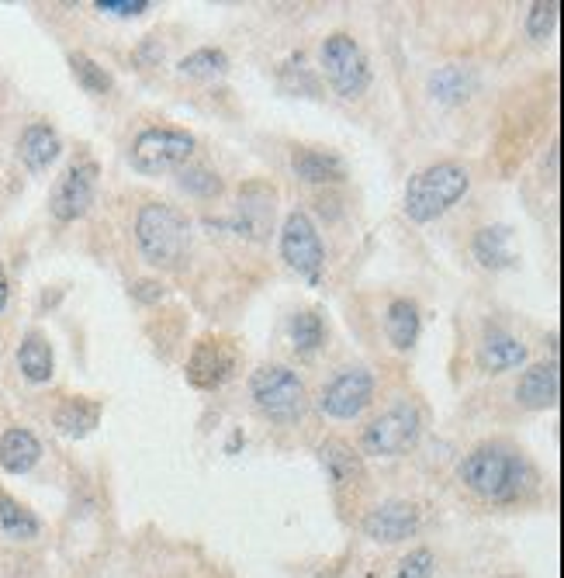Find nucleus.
Here are the masks:
<instances>
[{
    "label": "nucleus",
    "mask_w": 564,
    "mask_h": 578,
    "mask_svg": "<svg viewBox=\"0 0 564 578\" xmlns=\"http://www.w3.org/2000/svg\"><path fill=\"white\" fill-rule=\"evenodd\" d=\"M561 392V378H558V364H533L523 371L516 384V399L526 409H551Z\"/></svg>",
    "instance_id": "obj_14"
},
{
    "label": "nucleus",
    "mask_w": 564,
    "mask_h": 578,
    "mask_svg": "<svg viewBox=\"0 0 564 578\" xmlns=\"http://www.w3.org/2000/svg\"><path fill=\"white\" fill-rule=\"evenodd\" d=\"M277 212V191L267 184H246L239 191V204L232 215V232L249 236V239H267Z\"/></svg>",
    "instance_id": "obj_13"
},
{
    "label": "nucleus",
    "mask_w": 564,
    "mask_h": 578,
    "mask_svg": "<svg viewBox=\"0 0 564 578\" xmlns=\"http://www.w3.org/2000/svg\"><path fill=\"white\" fill-rule=\"evenodd\" d=\"M39 530H42V523L35 512L24 510L11 495H0V534L7 540H31V537H39Z\"/></svg>",
    "instance_id": "obj_25"
},
{
    "label": "nucleus",
    "mask_w": 564,
    "mask_h": 578,
    "mask_svg": "<svg viewBox=\"0 0 564 578\" xmlns=\"http://www.w3.org/2000/svg\"><path fill=\"white\" fill-rule=\"evenodd\" d=\"M132 298L142 302V305H153V302L163 298V284H159V281H136V284H132Z\"/></svg>",
    "instance_id": "obj_33"
},
{
    "label": "nucleus",
    "mask_w": 564,
    "mask_h": 578,
    "mask_svg": "<svg viewBox=\"0 0 564 578\" xmlns=\"http://www.w3.org/2000/svg\"><path fill=\"white\" fill-rule=\"evenodd\" d=\"M97 11L118 14V18H139L149 11V0H97Z\"/></svg>",
    "instance_id": "obj_32"
},
{
    "label": "nucleus",
    "mask_w": 564,
    "mask_h": 578,
    "mask_svg": "<svg viewBox=\"0 0 564 578\" xmlns=\"http://www.w3.org/2000/svg\"><path fill=\"white\" fill-rule=\"evenodd\" d=\"M232 371H236V347L228 339H215V336H204L187 360V381L204 392L222 388L232 378Z\"/></svg>",
    "instance_id": "obj_11"
},
{
    "label": "nucleus",
    "mask_w": 564,
    "mask_h": 578,
    "mask_svg": "<svg viewBox=\"0 0 564 578\" xmlns=\"http://www.w3.org/2000/svg\"><path fill=\"white\" fill-rule=\"evenodd\" d=\"M322 69H326V80L333 84V90L346 101L361 97L363 90L371 87V63H367L361 45L346 32H333L322 42Z\"/></svg>",
    "instance_id": "obj_5"
},
{
    "label": "nucleus",
    "mask_w": 564,
    "mask_h": 578,
    "mask_svg": "<svg viewBox=\"0 0 564 578\" xmlns=\"http://www.w3.org/2000/svg\"><path fill=\"white\" fill-rule=\"evenodd\" d=\"M194 146H198L194 135L184 132V129H170V125L146 129L132 142V167L146 177H157V174L184 167L194 153Z\"/></svg>",
    "instance_id": "obj_6"
},
{
    "label": "nucleus",
    "mask_w": 564,
    "mask_h": 578,
    "mask_svg": "<svg viewBox=\"0 0 564 578\" xmlns=\"http://www.w3.org/2000/svg\"><path fill=\"white\" fill-rule=\"evenodd\" d=\"M181 73L184 77H191V80H215V77L228 73V56L222 49L204 45V49H194L191 56H184Z\"/></svg>",
    "instance_id": "obj_26"
},
{
    "label": "nucleus",
    "mask_w": 564,
    "mask_h": 578,
    "mask_svg": "<svg viewBox=\"0 0 564 578\" xmlns=\"http://www.w3.org/2000/svg\"><path fill=\"white\" fill-rule=\"evenodd\" d=\"M243 440H246V437H243V433H236V437H232V440H228V447H226V450H228V454H236V447L243 444Z\"/></svg>",
    "instance_id": "obj_35"
},
{
    "label": "nucleus",
    "mask_w": 564,
    "mask_h": 578,
    "mask_svg": "<svg viewBox=\"0 0 564 578\" xmlns=\"http://www.w3.org/2000/svg\"><path fill=\"white\" fill-rule=\"evenodd\" d=\"M419 330H423V315H419V305L412 298H395L388 312H384V333H388V343L395 350H412L416 339H419Z\"/></svg>",
    "instance_id": "obj_18"
},
{
    "label": "nucleus",
    "mask_w": 564,
    "mask_h": 578,
    "mask_svg": "<svg viewBox=\"0 0 564 578\" xmlns=\"http://www.w3.org/2000/svg\"><path fill=\"white\" fill-rule=\"evenodd\" d=\"M474 257L478 264L488 270H502L516 264V249H513V229L509 225H485L474 236Z\"/></svg>",
    "instance_id": "obj_20"
},
{
    "label": "nucleus",
    "mask_w": 564,
    "mask_h": 578,
    "mask_svg": "<svg viewBox=\"0 0 564 578\" xmlns=\"http://www.w3.org/2000/svg\"><path fill=\"white\" fill-rule=\"evenodd\" d=\"M177 184H181V191L194 194V198H219L222 194V177L208 167H184L177 174Z\"/></svg>",
    "instance_id": "obj_29"
},
{
    "label": "nucleus",
    "mask_w": 564,
    "mask_h": 578,
    "mask_svg": "<svg viewBox=\"0 0 564 578\" xmlns=\"http://www.w3.org/2000/svg\"><path fill=\"white\" fill-rule=\"evenodd\" d=\"M318 457H322V467H326V474H329V482L336 489L361 478V454L346 440H326L318 447Z\"/></svg>",
    "instance_id": "obj_21"
},
{
    "label": "nucleus",
    "mask_w": 564,
    "mask_h": 578,
    "mask_svg": "<svg viewBox=\"0 0 564 578\" xmlns=\"http://www.w3.org/2000/svg\"><path fill=\"white\" fill-rule=\"evenodd\" d=\"M558 11H561L558 0H537L526 14V35L530 39H551L554 28H558Z\"/></svg>",
    "instance_id": "obj_30"
},
{
    "label": "nucleus",
    "mask_w": 564,
    "mask_h": 578,
    "mask_svg": "<svg viewBox=\"0 0 564 578\" xmlns=\"http://www.w3.org/2000/svg\"><path fill=\"white\" fill-rule=\"evenodd\" d=\"M69 69H73L76 84L87 94H108L112 90V73L101 67L97 59H91L87 52H69Z\"/></svg>",
    "instance_id": "obj_27"
},
{
    "label": "nucleus",
    "mask_w": 564,
    "mask_h": 578,
    "mask_svg": "<svg viewBox=\"0 0 564 578\" xmlns=\"http://www.w3.org/2000/svg\"><path fill=\"white\" fill-rule=\"evenodd\" d=\"M436 572V557L429 547H416V551H408L402 561H398V568H395V578H433Z\"/></svg>",
    "instance_id": "obj_31"
},
{
    "label": "nucleus",
    "mask_w": 564,
    "mask_h": 578,
    "mask_svg": "<svg viewBox=\"0 0 564 578\" xmlns=\"http://www.w3.org/2000/svg\"><path fill=\"white\" fill-rule=\"evenodd\" d=\"M526 360V347L523 339H516L513 333L506 330H488L481 347H478V364L492 375H502V371H513Z\"/></svg>",
    "instance_id": "obj_16"
},
{
    "label": "nucleus",
    "mask_w": 564,
    "mask_h": 578,
    "mask_svg": "<svg viewBox=\"0 0 564 578\" xmlns=\"http://www.w3.org/2000/svg\"><path fill=\"white\" fill-rule=\"evenodd\" d=\"M461 482L488 499V502H513L523 495V489L530 485V471L526 465L519 461L513 450L506 447H496V444H481L474 447L471 454H464V461L457 467Z\"/></svg>",
    "instance_id": "obj_1"
},
{
    "label": "nucleus",
    "mask_w": 564,
    "mask_h": 578,
    "mask_svg": "<svg viewBox=\"0 0 564 578\" xmlns=\"http://www.w3.org/2000/svg\"><path fill=\"white\" fill-rule=\"evenodd\" d=\"M281 257L288 260V267L305 277L309 284H318L322 277V264H326V246L318 239L316 222L305 215V212H291L284 219L281 229Z\"/></svg>",
    "instance_id": "obj_8"
},
{
    "label": "nucleus",
    "mask_w": 564,
    "mask_h": 578,
    "mask_svg": "<svg viewBox=\"0 0 564 578\" xmlns=\"http://www.w3.org/2000/svg\"><path fill=\"white\" fill-rule=\"evenodd\" d=\"M249 395L256 402V409L273 420V423L288 426L298 423L305 412V384L284 364H267L260 371H253L249 378Z\"/></svg>",
    "instance_id": "obj_4"
},
{
    "label": "nucleus",
    "mask_w": 564,
    "mask_h": 578,
    "mask_svg": "<svg viewBox=\"0 0 564 578\" xmlns=\"http://www.w3.org/2000/svg\"><path fill=\"white\" fill-rule=\"evenodd\" d=\"M18 367H22V375L28 381H35V384H42V381L52 378V371H56V357H52V347H49V339L42 333H28L22 339V347H18Z\"/></svg>",
    "instance_id": "obj_22"
},
{
    "label": "nucleus",
    "mask_w": 564,
    "mask_h": 578,
    "mask_svg": "<svg viewBox=\"0 0 564 578\" xmlns=\"http://www.w3.org/2000/svg\"><path fill=\"white\" fill-rule=\"evenodd\" d=\"M291 170L305 184H339L346 180V159L329 149H294Z\"/></svg>",
    "instance_id": "obj_17"
},
{
    "label": "nucleus",
    "mask_w": 564,
    "mask_h": 578,
    "mask_svg": "<svg viewBox=\"0 0 564 578\" xmlns=\"http://www.w3.org/2000/svg\"><path fill=\"white\" fill-rule=\"evenodd\" d=\"M59 153H63V142H59L56 129L46 125V122L28 125L22 139H18V156H22V163L31 174H39V170H46L49 163H56Z\"/></svg>",
    "instance_id": "obj_15"
},
{
    "label": "nucleus",
    "mask_w": 564,
    "mask_h": 578,
    "mask_svg": "<svg viewBox=\"0 0 564 578\" xmlns=\"http://www.w3.org/2000/svg\"><path fill=\"white\" fill-rule=\"evenodd\" d=\"M52 420H56V429H59V433L80 440V437H87L94 426L101 423V405L91 399H67L56 409Z\"/></svg>",
    "instance_id": "obj_23"
},
{
    "label": "nucleus",
    "mask_w": 564,
    "mask_h": 578,
    "mask_svg": "<svg viewBox=\"0 0 564 578\" xmlns=\"http://www.w3.org/2000/svg\"><path fill=\"white\" fill-rule=\"evenodd\" d=\"M136 243L142 257L159 270H177L191 249V222L181 208L149 201L136 215Z\"/></svg>",
    "instance_id": "obj_2"
},
{
    "label": "nucleus",
    "mask_w": 564,
    "mask_h": 578,
    "mask_svg": "<svg viewBox=\"0 0 564 578\" xmlns=\"http://www.w3.org/2000/svg\"><path fill=\"white\" fill-rule=\"evenodd\" d=\"M39 457H42V444H39V437L31 429L14 426V429H7L0 437V467L4 471L24 474V471H31L39 465Z\"/></svg>",
    "instance_id": "obj_19"
},
{
    "label": "nucleus",
    "mask_w": 564,
    "mask_h": 578,
    "mask_svg": "<svg viewBox=\"0 0 564 578\" xmlns=\"http://www.w3.org/2000/svg\"><path fill=\"white\" fill-rule=\"evenodd\" d=\"M374 399V378L363 367H346L318 395V409L333 420H357Z\"/></svg>",
    "instance_id": "obj_10"
},
{
    "label": "nucleus",
    "mask_w": 564,
    "mask_h": 578,
    "mask_svg": "<svg viewBox=\"0 0 564 578\" xmlns=\"http://www.w3.org/2000/svg\"><path fill=\"white\" fill-rule=\"evenodd\" d=\"M468 184H471V177L461 163H433L408 180L406 215L419 225L447 215L453 204L468 194Z\"/></svg>",
    "instance_id": "obj_3"
},
{
    "label": "nucleus",
    "mask_w": 564,
    "mask_h": 578,
    "mask_svg": "<svg viewBox=\"0 0 564 578\" xmlns=\"http://www.w3.org/2000/svg\"><path fill=\"white\" fill-rule=\"evenodd\" d=\"M7 298H11V288H7V274L0 267V312L7 309Z\"/></svg>",
    "instance_id": "obj_34"
},
{
    "label": "nucleus",
    "mask_w": 564,
    "mask_h": 578,
    "mask_svg": "<svg viewBox=\"0 0 564 578\" xmlns=\"http://www.w3.org/2000/svg\"><path fill=\"white\" fill-rule=\"evenodd\" d=\"M419 433H423L419 409L402 402V405L381 412L374 423L363 429L361 447L363 454H374V457H398V454H406V450L416 447Z\"/></svg>",
    "instance_id": "obj_7"
},
{
    "label": "nucleus",
    "mask_w": 564,
    "mask_h": 578,
    "mask_svg": "<svg viewBox=\"0 0 564 578\" xmlns=\"http://www.w3.org/2000/svg\"><path fill=\"white\" fill-rule=\"evenodd\" d=\"M97 163L94 159H80L73 163L67 174L59 177V184L52 187V198H49V212L59 219V222H76L91 212L94 194H97Z\"/></svg>",
    "instance_id": "obj_9"
},
{
    "label": "nucleus",
    "mask_w": 564,
    "mask_h": 578,
    "mask_svg": "<svg viewBox=\"0 0 564 578\" xmlns=\"http://www.w3.org/2000/svg\"><path fill=\"white\" fill-rule=\"evenodd\" d=\"M474 90V77L464 67H440L429 77V94L443 104H461Z\"/></svg>",
    "instance_id": "obj_24"
},
{
    "label": "nucleus",
    "mask_w": 564,
    "mask_h": 578,
    "mask_svg": "<svg viewBox=\"0 0 564 578\" xmlns=\"http://www.w3.org/2000/svg\"><path fill=\"white\" fill-rule=\"evenodd\" d=\"M326 339V326L318 319V312H298L291 319V343L298 354H316Z\"/></svg>",
    "instance_id": "obj_28"
},
{
    "label": "nucleus",
    "mask_w": 564,
    "mask_h": 578,
    "mask_svg": "<svg viewBox=\"0 0 564 578\" xmlns=\"http://www.w3.org/2000/svg\"><path fill=\"white\" fill-rule=\"evenodd\" d=\"M419 523H423V512H419L416 502H408V499H388L378 510L367 512L363 534L371 537V540H378V544H402V540H408V537L419 530Z\"/></svg>",
    "instance_id": "obj_12"
}]
</instances>
